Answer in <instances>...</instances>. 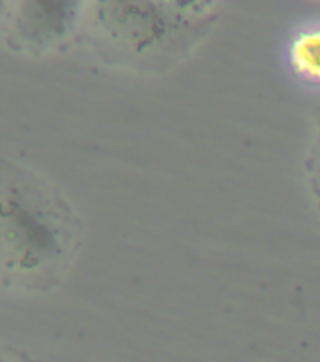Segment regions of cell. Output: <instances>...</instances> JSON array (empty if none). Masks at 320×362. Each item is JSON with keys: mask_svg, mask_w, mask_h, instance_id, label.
Wrapping results in <instances>:
<instances>
[{"mask_svg": "<svg viewBox=\"0 0 320 362\" xmlns=\"http://www.w3.org/2000/svg\"><path fill=\"white\" fill-rule=\"evenodd\" d=\"M307 170H309L311 185H313V191H315L316 198H319L320 206V129L319 136H316L315 140V146H313L309 158H307Z\"/></svg>", "mask_w": 320, "mask_h": 362, "instance_id": "4", "label": "cell"}, {"mask_svg": "<svg viewBox=\"0 0 320 362\" xmlns=\"http://www.w3.org/2000/svg\"><path fill=\"white\" fill-rule=\"evenodd\" d=\"M76 0H13L6 27L27 49H45L68 33Z\"/></svg>", "mask_w": 320, "mask_h": 362, "instance_id": "2", "label": "cell"}, {"mask_svg": "<svg viewBox=\"0 0 320 362\" xmlns=\"http://www.w3.org/2000/svg\"><path fill=\"white\" fill-rule=\"evenodd\" d=\"M288 68L300 83L320 89V21L305 23L287 47Z\"/></svg>", "mask_w": 320, "mask_h": 362, "instance_id": "3", "label": "cell"}, {"mask_svg": "<svg viewBox=\"0 0 320 362\" xmlns=\"http://www.w3.org/2000/svg\"><path fill=\"white\" fill-rule=\"evenodd\" d=\"M0 362H38L28 355L27 351L13 347V345L0 344Z\"/></svg>", "mask_w": 320, "mask_h": 362, "instance_id": "5", "label": "cell"}, {"mask_svg": "<svg viewBox=\"0 0 320 362\" xmlns=\"http://www.w3.org/2000/svg\"><path fill=\"white\" fill-rule=\"evenodd\" d=\"M11 4H13V0H0V27H6V25H8Z\"/></svg>", "mask_w": 320, "mask_h": 362, "instance_id": "6", "label": "cell"}, {"mask_svg": "<svg viewBox=\"0 0 320 362\" xmlns=\"http://www.w3.org/2000/svg\"><path fill=\"white\" fill-rule=\"evenodd\" d=\"M81 223L66 197L28 166L0 158V288L42 294L66 276Z\"/></svg>", "mask_w": 320, "mask_h": 362, "instance_id": "1", "label": "cell"}]
</instances>
